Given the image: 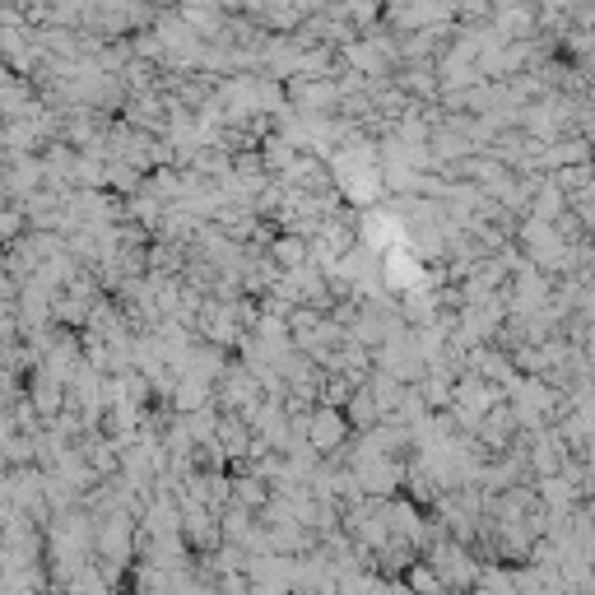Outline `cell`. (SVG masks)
<instances>
[{
	"label": "cell",
	"mask_w": 595,
	"mask_h": 595,
	"mask_svg": "<svg viewBox=\"0 0 595 595\" xmlns=\"http://www.w3.org/2000/svg\"><path fill=\"white\" fill-rule=\"evenodd\" d=\"M298 433H303V442L317 451V457H336V451L344 447V437L359 433V428L349 424L344 405H326V400H321V405L312 410V414L298 418Z\"/></svg>",
	"instance_id": "cell-1"
},
{
	"label": "cell",
	"mask_w": 595,
	"mask_h": 595,
	"mask_svg": "<svg viewBox=\"0 0 595 595\" xmlns=\"http://www.w3.org/2000/svg\"><path fill=\"white\" fill-rule=\"evenodd\" d=\"M405 586L414 591V595H442L447 591V582H442V572H437L428 558H418V563L405 572Z\"/></svg>",
	"instance_id": "cell-2"
}]
</instances>
